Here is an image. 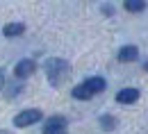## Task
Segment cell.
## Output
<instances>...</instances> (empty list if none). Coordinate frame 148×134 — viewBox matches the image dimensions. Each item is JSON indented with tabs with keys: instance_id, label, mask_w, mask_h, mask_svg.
<instances>
[{
	"instance_id": "cell-1",
	"label": "cell",
	"mask_w": 148,
	"mask_h": 134,
	"mask_svg": "<svg viewBox=\"0 0 148 134\" xmlns=\"http://www.w3.org/2000/svg\"><path fill=\"white\" fill-rule=\"evenodd\" d=\"M43 68H46V75H48V80H50V84H59L64 77L69 75V71H71V66L64 61V59H46V64H43Z\"/></svg>"
},
{
	"instance_id": "cell-2",
	"label": "cell",
	"mask_w": 148,
	"mask_h": 134,
	"mask_svg": "<svg viewBox=\"0 0 148 134\" xmlns=\"http://www.w3.org/2000/svg\"><path fill=\"white\" fill-rule=\"evenodd\" d=\"M41 112L39 109H25V112H21L16 118H14V125L16 127H30V125H34V123H39L41 120Z\"/></svg>"
},
{
	"instance_id": "cell-3",
	"label": "cell",
	"mask_w": 148,
	"mask_h": 134,
	"mask_svg": "<svg viewBox=\"0 0 148 134\" xmlns=\"http://www.w3.org/2000/svg\"><path fill=\"white\" fill-rule=\"evenodd\" d=\"M43 134H66V118L64 116H50L46 120Z\"/></svg>"
},
{
	"instance_id": "cell-4",
	"label": "cell",
	"mask_w": 148,
	"mask_h": 134,
	"mask_svg": "<svg viewBox=\"0 0 148 134\" xmlns=\"http://www.w3.org/2000/svg\"><path fill=\"white\" fill-rule=\"evenodd\" d=\"M34 71H37V64H34V59H21L18 64H16V68H14V75L18 77V80H25V77L32 75Z\"/></svg>"
},
{
	"instance_id": "cell-5",
	"label": "cell",
	"mask_w": 148,
	"mask_h": 134,
	"mask_svg": "<svg viewBox=\"0 0 148 134\" xmlns=\"http://www.w3.org/2000/svg\"><path fill=\"white\" fill-rule=\"evenodd\" d=\"M116 100H119L121 105H132V102H137V100H139V91H137V89H132V86L121 89V91L116 93Z\"/></svg>"
},
{
	"instance_id": "cell-6",
	"label": "cell",
	"mask_w": 148,
	"mask_h": 134,
	"mask_svg": "<svg viewBox=\"0 0 148 134\" xmlns=\"http://www.w3.org/2000/svg\"><path fill=\"white\" fill-rule=\"evenodd\" d=\"M89 91H91V96H96V93H100V91H105V86H107V82L103 80V77H89L87 82H82Z\"/></svg>"
},
{
	"instance_id": "cell-7",
	"label": "cell",
	"mask_w": 148,
	"mask_h": 134,
	"mask_svg": "<svg viewBox=\"0 0 148 134\" xmlns=\"http://www.w3.org/2000/svg\"><path fill=\"white\" fill-rule=\"evenodd\" d=\"M137 57H139L137 46H123L119 50V61H137Z\"/></svg>"
},
{
	"instance_id": "cell-8",
	"label": "cell",
	"mask_w": 148,
	"mask_h": 134,
	"mask_svg": "<svg viewBox=\"0 0 148 134\" xmlns=\"http://www.w3.org/2000/svg\"><path fill=\"white\" fill-rule=\"evenodd\" d=\"M2 32H5V37H9V39L12 37H21V34L25 32V25H23V23H7Z\"/></svg>"
},
{
	"instance_id": "cell-9",
	"label": "cell",
	"mask_w": 148,
	"mask_h": 134,
	"mask_svg": "<svg viewBox=\"0 0 148 134\" xmlns=\"http://www.w3.org/2000/svg\"><path fill=\"white\" fill-rule=\"evenodd\" d=\"M125 9L137 14V12H144L146 9V0H125Z\"/></svg>"
},
{
	"instance_id": "cell-10",
	"label": "cell",
	"mask_w": 148,
	"mask_h": 134,
	"mask_svg": "<svg viewBox=\"0 0 148 134\" xmlns=\"http://www.w3.org/2000/svg\"><path fill=\"white\" fill-rule=\"evenodd\" d=\"M71 93H73V98H77V100H89V98H93V96H91V91H89L84 84H77V86H75Z\"/></svg>"
},
{
	"instance_id": "cell-11",
	"label": "cell",
	"mask_w": 148,
	"mask_h": 134,
	"mask_svg": "<svg viewBox=\"0 0 148 134\" xmlns=\"http://www.w3.org/2000/svg\"><path fill=\"white\" fill-rule=\"evenodd\" d=\"M100 125H103L105 130H114V125H116V120H114L112 116H103V118H100Z\"/></svg>"
},
{
	"instance_id": "cell-12",
	"label": "cell",
	"mask_w": 148,
	"mask_h": 134,
	"mask_svg": "<svg viewBox=\"0 0 148 134\" xmlns=\"http://www.w3.org/2000/svg\"><path fill=\"white\" fill-rule=\"evenodd\" d=\"M2 86H5V73L0 71V89H2Z\"/></svg>"
},
{
	"instance_id": "cell-13",
	"label": "cell",
	"mask_w": 148,
	"mask_h": 134,
	"mask_svg": "<svg viewBox=\"0 0 148 134\" xmlns=\"http://www.w3.org/2000/svg\"><path fill=\"white\" fill-rule=\"evenodd\" d=\"M0 134H9V132H5V130H0Z\"/></svg>"
}]
</instances>
